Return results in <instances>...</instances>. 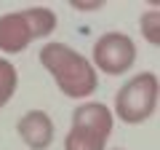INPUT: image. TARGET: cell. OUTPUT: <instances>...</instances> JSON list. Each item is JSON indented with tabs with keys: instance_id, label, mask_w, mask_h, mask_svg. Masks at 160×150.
<instances>
[{
	"instance_id": "1",
	"label": "cell",
	"mask_w": 160,
	"mask_h": 150,
	"mask_svg": "<svg viewBox=\"0 0 160 150\" xmlns=\"http://www.w3.org/2000/svg\"><path fill=\"white\" fill-rule=\"evenodd\" d=\"M40 64L51 72L59 91L69 99H83L99 86L93 64L67 43H46L40 48Z\"/></svg>"
},
{
	"instance_id": "2",
	"label": "cell",
	"mask_w": 160,
	"mask_h": 150,
	"mask_svg": "<svg viewBox=\"0 0 160 150\" xmlns=\"http://www.w3.org/2000/svg\"><path fill=\"white\" fill-rule=\"evenodd\" d=\"M56 29V13L46 6L11 11L0 16V48L6 54H22L38 38H48Z\"/></svg>"
},
{
	"instance_id": "3",
	"label": "cell",
	"mask_w": 160,
	"mask_h": 150,
	"mask_svg": "<svg viewBox=\"0 0 160 150\" xmlns=\"http://www.w3.org/2000/svg\"><path fill=\"white\" fill-rule=\"evenodd\" d=\"M112 134V113L104 102H86L72 110V126L64 137V150H104Z\"/></svg>"
},
{
	"instance_id": "4",
	"label": "cell",
	"mask_w": 160,
	"mask_h": 150,
	"mask_svg": "<svg viewBox=\"0 0 160 150\" xmlns=\"http://www.w3.org/2000/svg\"><path fill=\"white\" fill-rule=\"evenodd\" d=\"M158 107V75L139 72L115 94V113L123 123H144Z\"/></svg>"
},
{
	"instance_id": "5",
	"label": "cell",
	"mask_w": 160,
	"mask_h": 150,
	"mask_svg": "<svg viewBox=\"0 0 160 150\" xmlns=\"http://www.w3.org/2000/svg\"><path fill=\"white\" fill-rule=\"evenodd\" d=\"M136 62V46L126 32H104L93 43V70L107 75H123Z\"/></svg>"
},
{
	"instance_id": "6",
	"label": "cell",
	"mask_w": 160,
	"mask_h": 150,
	"mask_svg": "<svg viewBox=\"0 0 160 150\" xmlns=\"http://www.w3.org/2000/svg\"><path fill=\"white\" fill-rule=\"evenodd\" d=\"M16 131L29 150H46L53 142V121L43 110H29L19 118Z\"/></svg>"
},
{
	"instance_id": "7",
	"label": "cell",
	"mask_w": 160,
	"mask_h": 150,
	"mask_svg": "<svg viewBox=\"0 0 160 150\" xmlns=\"http://www.w3.org/2000/svg\"><path fill=\"white\" fill-rule=\"evenodd\" d=\"M19 86V72L8 59H0V110L8 104V99L16 94Z\"/></svg>"
},
{
	"instance_id": "8",
	"label": "cell",
	"mask_w": 160,
	"mask_h": 150,
	"mask_svg": "<svg viewBox=\"0 0 160 150\" xmlns=\"http://www.w3.org/2000/svg\"><path fill=\"white\" fill-rule=\"evenodd\" d=\"M142 35L149 46H160V11L149 8L142 16Z\"/></svg>"
},
{
	"instance_id": "9",
	"label": "cell",
	"mask_w": 160,
	"mask_h": 150,
	"mask_svg": "<svg viewBox=\"0 0 160 150\" xmlns=\"http://www.w3.org/2000/svg\"><path fill=\"white\" fill-rule=\"evenodd\" d=\"M72 8H78V11H96V8H104V0H72Z\"/></svg>"
},
{
	"instance_id": "10",
	"label": "cell",
	"mask_w": 160,
	"mask_h": 150,
	"mask_svg": "<svg viewBox=\"0 0 160 150\" xmlns=\"http://www.w3.org/2000/svg\"><path fill=\"white\" fill-rule=\"evenodd\" d=\"M118 150H123V147H118Z\"/></svg>"
}]
</instances>
